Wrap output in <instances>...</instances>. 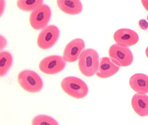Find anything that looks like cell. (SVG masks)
Returning a JSON list of instances; mask_svg holds the SVG:
<instances>
[{"instance_id": "cell-12", "label": "cell", "mask_w": 148, "mask_h": 125, "mask_svg": "<svg viewBox=\"0 0 148 125\" xmlns=\"http://www.w3.org/2000/svg\"><path fill=\"white\" fill-rule=\"evenodd\" d=\"M58 8L68 15H76L83 11V5L80 0H56Z\"/></svg>"}, {"instance_id": "cell-11", "label": "cell", "mask_w": 148, "mask_h": 125, "mask_svg": "<svg viewBox=\"0 0 148 125\" xmlns=\"http://www.w3.org/2000/svg\"><path fill=\"white\" fill-rule=\"evenodd\" d=\"M132 107L134 112L140 117L148 116V95L136 93L132 98Z\"/></svg>"}, {"instance_id": "cell-6", "label": "cell", "mask_w": 148, "mask_h": 125, "mask_svg": "<svg viewBox=\"0 0 148 125\" xmlns=\"http://www.w3.org/2000/svg\"><path fill=\"white\" fill-rule=\"evenodd\" d=\"M66 63L63 56H49L44 58L39 63V70L46 74H56L65 69Z\"/></svg>"}, {"instance_id": "cell-3", "label": "cell", "mask_w": 148, "mask_h": 125, "mask_svg": "<svg viewBox=\"0 0 148 125\" xmlns=\"http://www.w3.org/2000/svg\"><path fill=\"white\" fill-rule=\"evenodd\" d=\"M20 86L29 93H37L43 88V81L38 73L32 70H22L18 75Z\"/></svg>"}, {"instance_id": "cell-2", "label": "cell", "mask_w": 148, "mask_h": 125, "mask_svg": "<svg viewBox=\"0 0 148 125\" xmlns=\"http://www.w3.org/2000/svg\"><path fill=\"white\" fill-rule=\"evenodd\" d=\"M61 87L67 95L77 99H83L88 94V85L83 80L76 77H68L63 79Z\"/></svg>"}, {"instance_id": "cell-14", "label": "cell", "mask_w": 148, "mask_h": 125, "mask_svg": "<svg viewBox=\"0 0 148 125\" xmlns=\"http://www.w3.org/2000/svg\"><path fill=\"white\" fill-rule=\"evenodd\" d=\"M13 65V56L10 52H0V77H4L11 69Z\"/></svg>"}, {"instance_id": "cell-18", "label": "cell", "mask_w": 148, "mask_h": 125, "mask_svg": "<svg viewBox=\"0 0 148 125\" xmlns=\"http://www.w3.org/2000/svg\"><path fill=\"white\" fill-rule=\"evenodd\" d=\"M139 26L140 27V28L143 30L147 29L148 28V23L147 21L145 20H140L139 21Z\"/></svg>"}, {"instance_id": "cell-22", "label": "cell", "mask_w": 148, "mask_h": 125, "mask_svg": "<svg viewBox=\"0 0 148 125\" xmlns=\"http://www.w3.org/2000/svg\"><path fill=\"white\" fill-rule=\"evenodd\" d=\"M147 20H148V15H147Z\"/></svg>"}, {"instance_id": "cell-15", "label": "cell", "mask_w": 148, "mask_h": 125, "mask_svg": "<svg viewBox=\"0 0 148 125\" xmlns=\"http://www.w3.org/2000/svg\"><path fill=\"white\" fill-rule=\"evenodd\" d=\"M17 6L22 11H33L43 4V0H17Z\"/></svg>"}, {"instance_id": "cell-21", "label": "cell", "mask_w": 148, "mask_h": 125, "mask_svg": "<svg viewBox=\"0 0 148 125\" xmlns=\"http://www.w3.org/2000/svg\"><path fill=\"white\" fill-rule=\"evenodd\" d=\"M145 55L147 56V58L148 59V47L146 48V50H145Z\"/></svg>"}, {"instance_id": "cell-4", "label": "cell", "mask_w": 148, "mask_h": 125, "mask_svg": "<svg viewBox=\"0 0 148 125\" xmlns=\"http://www.w3.org/2000/svg\"><path fill=\"white\" fill-rule=\"evenodd\" d=\"M108 56L112 61L120 67H128L134 61V55L127 47L118 44H112L108 49Z\"/></svg>"}, {"instance_id": "cell-10", "label": "cell", "mask_w": 148, "mask_h": 125, "mask_svg": "<svg viewBox=\"0 0 148 125\" xmlns=\"http://www.w3.org/2000/svg\"><path fill=\"white\" fill-rule=\"evenodd\" d=\"M120 66L116 65L110 58L102 57L99 60V66L96 75L99 78L108 79L115 75L120 70Z\"/></svg>"}, {"instance_id": "cell-13", "label": "cell", "mask_w": 148, "mask_h": 125, "mask_svg": "<svg viewBox=\"0 0 148 125\" xmlns=\"http://www.w3.org/2000/svg\"><path fill=\"white\" fill-rule=\"evenodd\" d=\"M131 88L136 93H148V76L143 73H136L130 79Z\"/></svg>"}, {"instance_id": "cell-8", "label": "cell", "mask_w": 148, "mask_h": 125, "mask_svg": "<svg viewBox=\"0 0 148 125\" xmlns=\"http://www.w3.org/2000/svg\"><path fill=\"white\" fill-rule=\"evenodd\" d=\"M85 49V42L81 38H75L68 42L63 51V58L67 63H74L79 59Z\"/></svg>"}, {"instance_id": "cell-16", "label": "cell", "mask_w": 148, "mask_h": 125, "mask_svg": "<svg viewBox=\"0 0 148 125\" xmlns=\"http://www.w3.org/2000/svg\"><path fill=\"white\" fill-rule=\"evenodd\" d=\"M32 125H58V122L46 115H39L32 120Z\"/></svg>"}, {"instance_id": "cell-20", "label": "cell", "mask_w": 148, "mask_h": 125, "mask_svg": "<svg viewBox=\"0 0 148 125\" xmlns=\"http://www.w3.org/2000/svg\"><path fill=\"white\" fill-rule=\"evenodd\" d=\"M1 15H2L3 12L4 10V6H5V2L4 0H1Z\"/></svg>"}, {"instance_id": "cell-1", "label": "cell", "mask_w": 148, "mask_h": 125, "mask_svg": "<svg viewBox=\"0 0 148 125\" xmlns=\"http://www.w3.org/2000/svg\"><path fill=\"white\" fill-rule=\"evenodd\" d=\"M79 69L86 77H92L97 72L99 66V54L95 49H84L78 59Z\"/></svg>"}, {"instance_id": "cell-7", "label": "cell", "mask_w": 148, "mask_h": 125, "mask_svg": "<svg viewBox=\"0 0 148 125\" xmlns=\"http://www.w3.org/2000/svg\"><path fill=\"white\" fill-rule=\"evenodd\" d=\"M60 36V31L55 25H49L42 30L38 36L37 44L43 50L50 49L57 42Z\"/></svg>"}, {"instance_id": "cell-9", "label": "cell", "mask_w": 148, "mask_h": 125, "mask_svg": "<svg viewBox=\"0 0 148 125\" xmlns=\"http://www.w3.org/2000/svg\"><path fill=\"white\" fill-rule=\"evenodd\" d=\"M113 39L116 44L123 47H131L138 42L139 36L135 31L127 28L117 30L113 34Z\"/></svg>"}, {"instance_id": "cell-19", "label": "cell", "mask_w": 148, "mask_h": 125, "mask_svg": "<svg viewBox=\"0 0 148 125\" xmlns=\"http://www.w3.org/2000/svg\"><path fill=\"white\" fill-rule=\"evenodd\" d=\"M141 3H142L145 9L148 11V0H141Z\"/></svg>"}, {"instance_id": "cell-17", "label": "cell", "mask_w": 148, "mask_h": 125, "mask_svg": "<svg viewBox=\"0 0 148 125\" xmlns=\"http://www.w3.org/2000/svg\"><path fill=\"white\" fill-rule=\"evenodd\" d=\"M7 45V41L3 36H0V50H3V49Z\"/></svg>"}, {"instance_id": "cell-5", "label": "cell", "mask_w": 148, "mask_h": 125, "mask_svg": "<svg viewBox=\"0 0 148 125\" xmlns=\"http://www.w3.org/2000/svg\"><path fill=\"white\" fill-rule=\"evenodd\" d=\"M51 17L50 7L47 4H42L32 11L29 15V23L34 29L42 30L47 26Z\"/></svg>"}]
</instances>
